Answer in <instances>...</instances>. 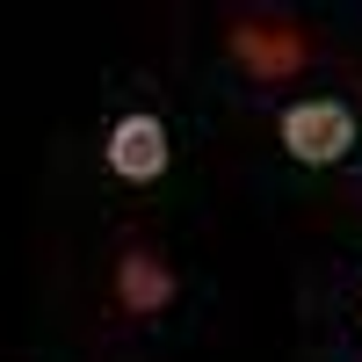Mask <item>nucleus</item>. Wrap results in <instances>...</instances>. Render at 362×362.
<instances>
[{
	"instance_id": "1",
	"label": "nucleus",
	"mask_w": 362,
	"mask_h": 362,
	"mask_svg": "<svg viewBox=\"0 0 362 362\" xmlns=\"http://www.w3.org/2000/svg\"><path fill=\"white\" fill-rule=\"evenodd\" d=\"M283 153L297 167H341L355 153V116L334 95H312V102H290L283 109Z\"/></svg>"
},
{
	"instance_id": "2",
	"label": "nucleus",
	"mask_w": 362,
	"mask_h": 362,
	"mask_svg": "<svg viewBox=\"0 0 362 362\" xmlns=\"http://www.w3.org/2000/svg\"><path fill=\"white\" fill-rule=\"evenodd\" d=\"M232 58L261 87H276V80H297L312 66V37L297 22H232Z\"/></svg>"
},
{
	"instance_id": "3",
	"label": "nucleus",
	"mask_w": 362,
	"mask_h": 362,
	"mask_svg": "<svg viewBox=\"0 0 362 362\" xmlns=\"http://www.w3.org/2000/svg\"><path fill=\"white\" fill-rule=\"evenodd\" d=\"M174 160V145H167V124L153 109H131V116H116L109 124V174H124V181H160Z\"/></svg>"
},
{
	"instance_id": "4",
	"label": "nucleus",
	"mask_w": 362,
	"mask_h": 362,
	"mask_svg": "<svg viewBox=\"0 0 362 362\" xmlns=\"http://www.w3.org/2000/svg\"><path fill=\"white\" fill-rule=\"evenodd\" d=\"M116 305H124L131 319H160V312L174 305V268H167L160 254L131 247L124 261H116Z\"/></svg>"
}]
</instances>
